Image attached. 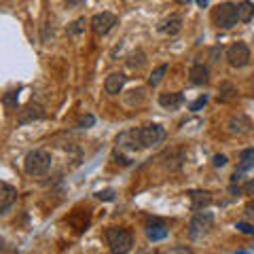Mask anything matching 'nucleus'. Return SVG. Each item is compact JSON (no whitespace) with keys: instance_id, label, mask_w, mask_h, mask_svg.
I'll return each mask as SVG.
<instances>
[{"instance_id":"f257e3e1","label":"nucleus","mask_w":254,"mask_h":254,"mask_svg":"<svg viewBox=\"0 0 254 254\" xmlns=\"http://www.w3.org/2000/svg\"><path fill=\"white\" fill-rule=\"evenodd\" d=\"M51 155L47 150L38 148V150H32V153L26 155L23 159V170H26L28 176H45L47 172L51 170Z\"/></svg>"},{"instance_id":"f03ea898","label":"nucleus","mask_w":254,"mask_h":254,"mask_svg":"<svg viewBox=\"0 0 254 254\" xmlns=\"http://www.w3.org/2000/svg\"><path fill=\"white\" fill-rule=\"evenodd\" d=\"M106 244L110 246L113 254H127L133 246V235L127 229H119V227H110L106 229Z\"/></svg>"},{"instance_id":"7ed1b4c3","label":"nucleus","mask_w":254,"mask_h":254,"mask_svg":"<svg viewBox=\"0 0 254 254\" xmlns=\"http://www.w3.org/2000/svg\"><path fill=\"white\" fill-rule=\"evenodd\" d=\"M212 222H214V216L210 212H203V210L195 212V216L189 222V237L190 240H201V237H205L212 229Z\"/></svg>"},{"instance_id":"20e7f679","label":"nucleus","mask_w":254,"mask_h":254,"mask_svg":"<svg viewBox=\"0 0 254 254\" xmlns=\"http://www.w3.org/2000/svg\"><path fill=\"white\" fill-rule=\"evenodd\" d=\"M214 21H216L218 28H233L237 23V4L235 2H222L216 6L214 11Z\"/></svg>"},{"instance_id":"39448f33","label":"nucleus","mask_w":254,"mask_h":254,"mask_svg":"<svg viewBox=\"0 0 254 254\" xmlns=\"http://www.w3.org/2000/svg\"><path fill=\"white\" fill-rule=\"evenodd\" d=\"M138 133H140V142L144 148L161 144L165 138V129H163V125H159V123H148L144 127H140Z\"/></svg>"},{"instance_id":"423d86ee","label":"nucleus","mask_w":254,"mask_h":254,"mask_svg":"<svg viewBox=\"0 0 254 254\" xmlns=\"http://www.w3.org/2000/svg\"><path fill=\"white\" fill-rule=\"evenodd\" d=\"M227 60L233 68H244L250 62V49L246 43H235L227 49Z\"/></svg>"},{"instance_id":"0eeeda50","label":"nucleus","mask_w":254,"mask_h":254,"mask_svg":"<svg viewBox=\"0 0 254 254\" xmlns=\"http://www.w3.org/2000/svg\"><path fill=\"white\" fill-rule=\"evenodd\" d=\"M117 21H119V17L115 13H98V15H93L91 17V30L95 32V34H108L110 30H113L115 26H117Z\"/></svg>"},{"instance_id":"6e6552de","label":"nucleus","mask_w":254,"mask_h":254,"mask_svg":"<svg viewBox=\"0 0 254 254\" xmlns=\"http://www.w3.org/2000/svg\"><path fill=\"white\" fill-rule=\"evenodd\" d=\"M45 119V108L41 104H34V102H30L28 106H23L17 115V123L19 125H28V123H34V121H41Z\"/></svg>"},{"instance_id":"1a4fd4ad","label":"nucleus","mask_w":254,"mask_h":254,"mask_svg":"<svg viewBox=\"0 0 254 254\" xmlns=\"http://www.w3.org/2000/svg\"><path fill=\"white\" fill-rule=\"evenodd\" d=\"M117 144H119V148H127V150H140V148H144V146H142V142H140L138 129H131V131L121 133L119 140H117Z\"/></svg>"},{"instance_id":"9d476101","label":"nucleus","mask_w":254,"mask_h":254,"mask_svg":"<svg viewBox=\"0 0 254 254\" xmlns=\"http://www.w3.org/2000/svg\"><path fill=\"white\" fill-rule=\"evenodd\" d=\"M159 32H163V34H178V32L182 30V17L180 15H170V17H165L163 21H159V26H157Z\"/></svg>"},{"instance_id":"9b49d317","label":"nucleus","mask_w":254,"mask_h":254,"mask_svg":"<svg viewBox=\"0 0 254 254\" xmlns=\"http://www.w3.org/2000/svg\"><path fill=\"white\" fill-rule=\"evenodd\" d=\"M125 81H127V76H125V74H121V72H113V74H108V76H106V83H104L106 93H110V95L121 93Z\"/></svg>"},{"instance_id":"f8f14e48","label":"nucleus","mask_w":254,"mask_h":254,"mask_svg":"<svg viewBox=\"0 0 254 254\" xmlns=\"http://www.w3.org/2000/svg\"><path fill=\"white\" fill-rule=\"evenodd\" d=\"M189 76H190V83L193 85H205L210 81L208 66H203V64H195V66H190Z\"/></svg>"},{"instance_id":"ddd939ff","label":"nucleus","mask_w":254,"mask_h":254,"mask_svg":"<svg viewBox=\"0 0 254 254\" xmlns=\"http://www.w3.org/2000/svg\"><path fill=\"white\" fill-rule=\"evenodd\" d=\"M15 199H17V193H15L13 187H9V185L0 187V214H2L4 210H9L15 203Z\"/></svg>"},{"instance_id":"4468645a","label":"nucleus","mask_w":254,"mask_h":254,"mask_svg":"<svg viewBox=\"0 0 254 254\" xmlns=\"http://www.w3.org/2000/svg\"><path fill=\"white\" fill-rule=\"evenodd\" d=\"M159 104L168 110H176L180 104H182V93L178 91H165L159 95Z\"/></svg>"},{"instance_id":"2eb2a0df","label":"nucleus","mask_w":254,"mask_h":254,"mask_svg":"<svg viewBox=\"0 0 254 254\" xmlns=\"http://www.w3.org/2000/svg\"><path fill=\"white\" fill-rule=\"evenodd\" d=\"M210 203H212V195L205 193V190H193V193H190V208L195 212L203 210L205 205H210Z\"/></svg>"},{"instance_id":"dca6fc26","label":"nucleus","mask_w":254,"mask_h":254,"mask_svg":"<svg viewBox=\"0 0 254 254\" xmlns=\"http://www.w3.org/2000/svg\"><path fill=\"white\" fill-rule=\"evenodd\" d=\"M227 127H229V131H231V133H237V136H240V133H246L250 129V121L244 115H237V117L229 119Z\"/></svg>"},{"instance_id":"f3484780","label":"nucleus","mask_w":254,"mask_h":254,"mask_svg":"<svg viewBox=\"0 0 254 254\" xmlns=\"http://www.w3.org/2000/svg\"><path fill=\"white\" fill-rule=\"evenodd\" d=\"M252 17H254V2L242 0V2L237 4V21L248 23V21H252Z\"/></svg>"},{"instance_id":"a211bd4d","label":"nucleus","mask_w":254,"mask_h":254,"mask_svg":"<svg viewBox=\"0 0 254 254\" xmlns=\"http://www.w3.org/2000/svg\"><path fill=\"white\" fill-rule=\"evenodd\" d=\"M146 237L150 242H159V240H165L168 237V229L161 222H155V225H148L146 227Z\"/></svg>"},{"instance_id":"6ab92c4d","label":"nucleus","mask_w":254,"mask_h":254,"mask_svg":"<svg viewBox=\"0 0 254 254\" xmlns=\"http://www.w3.org/2000/svg\"><path fill=\"white\" fill-rule=\"evenodd\" d=\"M237 98V89L231 83H222L218 91V102H233Z\"/></svg>"},{"instance_id":"aec40b11","label":"nucleus","mask_w":254,"mask_h":254,"mask_svg":"<svg viewBox=\"0 0 254 254\" xmlns=\"http://www.w3.org/2000/svg\"><path fill=\"white\" fill-rule=\"evenodd\" d=\"M250 168H254V148H246L242 153V163L237 168V172H246Z\"/></svg>"},{"instance_id":"412c9836","label":"nucleus","mask_w":254,"mask_h":254,"mask_svg":"<svg viewBox=\"0 0 254 254\" xmlns=\"http://www.w3.org/2000/svg\"><path fill=\"white\" fill-rule=\"evenodd\" d=\"M165 72H168V64H161L157 70H153V74L148 76V83L153 85V87H157L159 83H161V78L165 76Z\"/></svg>"},{"instance_id":"4be33fe9","label":"nucleus","mask_w":254,"mask_h":254,"mask_svg":"<svg viewBox=\"0 0 254 254\" xmlns=\"http://www.w3.org/2000/svg\"><path fill=\"white\" fill-rule=\"evenodd\" d=\"M85 26H87V19L85 17H78L76 21H72L68 26V34H81V32L85 30Z\"/></svg>"},{"instance_id":"5701e85b","label":"nucleus","mask_w":254,"mask_h":254,"mask_svg":"<svg viewBox=\"0 0 254 254\" xmlns=\"http://www.w3.org/2000/svg\"><path fill=\"white\" fill-rule=\"evenodd\" d=\"M2 102H4V106H9V108H15L17 106V91H9L2 98Z\"/></svg>"},{"instance_id":"b1692460","label":"nucleus","mask_w":254,"mask_h":254,"mask_svg":"<svg viewBox=\"0 0 254 254\" xmlns=\"http://www.w3.org/2000/svg\"><path fill=\"white\" fill-rule=\"evenodd\" d=\"M165 254H193V250H190L189 246H174V248H170Z\"/></svg>"},{"instance_id":"393cba45","label":"nucleus","mask_w":254,"mask_h":254,"mask_svg":"<svg viewBox=\"0 0 254 254\" xmlns=\"http://www.w3.org/2000/svg\"><path fill=\"white\" fill-rule=\"evenodd\" d=\"M95 123V119H93V115H85V117H81V119H78V127H91Z\"/></svg>"},{"instance_id":"a878e982","label":"nucleus","mask_w":254,"mask_h":254,"mask_svg":"<svg viewBox=\"0 0 254 254\" xmlns=\"http://www.w3.org/2000/svg\"><path fill=\"white\" fill-rule=\"evenodd\" d=\"M235 227L246 235H254V225H248V222H237Z\"/></svg>"},{"instance_id":"bb28decb","label":"nucleus","mask_w":254,"mask_h":254,"mask_svg":"<svg viewBox=\"0 0 254 254\" xmlns=\"http://www.w3.org/2000/svg\"><path fill=\"white\" fill-rule=\"evenodd\" d=\"M208 104V95H201V98H197L193 104H190V110H199L201 106H205Z\"/></svg>"},{"instance_id":"cd10ccee","label":"nucleus","mask_w":254,"mask_h":254,"mask_svg":"<svg viewBox=\"0 0 254 254\" xmlns=\"http://www.w3.org/2000/svg\"><path fill=\"white\" fill-rule=\"evenodd\" d=\"M242 193H244V195H254V178H250V180L242 187Z\"/></svg>"},{"instance_id":"c85d7f7f","label":"nucleus","mask_w":254,"mask_h":254,"mask_svg":"<svg viewBox=\"0 0 254 254\" xmlns=\"http://www.w3.org/2000/svg\"><path fill=\"white\" fill-rule=\"evenodd\" d=\"M98 197L100 199H104V201H113L115 199V190H100Z\"/></svg>"},{"instance_id":"c756f323","label":"nucleus","mask_w":254,"mask_h":254,"mask_svg":"<svg viewBox=\"0 0 254 254\" xmlns=\"http://www.w3.org/2000/svg\"><path fill=\"white\" fill-rule=\"evenodd\" d=\"M214 165H216V168H225V165H227V157L225 155H214Z\"/></svg>"},{"instance_id":"7c9ffc66","label":"nucleus","mask_w":254,"mask_h":254,"mask_svg":"<svg viewBox=\"0 0 254 254\" xmlns=\"http://www.w3.org/2000/svg\"><path fill=\"white\" fill-rule=\"evenodd\" d=\"M64 2H66L68 6H81V4L85 2V0H64Z\"/></svg>"},{"instance_id":"2f4dec72","label":"nucleus","mask_w":254,"mask_h":254,"mask_svg":"<svg viewBox=\"0 0 254 254\" xmlns=\"http://www.w3.org/2000/svg\"><path fill=\"white\" fill-rule=\"evenodd\" d=\"M246 214H248V218H254V203L246 205Z\"/></svg>"},{"instance_id":"473e14b6","label":"nucleus","mask_w":254,"mask_h":254,"mask_svg":"<svg viewBox=\"0 0 254 254\" xmlns=\"http://www.w3.org/2000/svg\"><path fill=\"white\" fill-rule=\"evenodd\" d=\"M195 2H197V4H199V6H201V9H203V6H208V0H195Z\"/></svg>"},{"instance_id":"72a5a7b5","label":"nucleus","mask_w":254,"mask_h":254,"mask_svg":"<svg viewBox=\"0 0 254 254\" xmlns=\"http://www.w3.org/2000/svg\"><path fill=\"white\" fill-rule=\"evenodd\" d=\"M178 2H180V4H189V2H190V0H178Z\"/></svg>"},{"instance_id":"f704fd0d","label":"nucleus","mask_w":254,"mask_h":254,"mask_svg":"<svg viewBox=\"0 0 254 254\" xmlns=\"http://www.w3.org/2000/svg\"><path fill=\"white\" fill-rule=\"evenodd\" d=\"M0 250H2V240H0Z\"/></svg>"},{"instance_id":"c9c22d12","label":"nucleus","mask_w":254,"mask_h":254,"mask_svg":"<svg viewBox=\"0 0 254 254\" xmlns=\"http://www.w3.org/2000/svg\"><path fill=\"white\" fill-rule=\"evenodd\" d=\"M240 254H246V252H240Z\"/></svg>"}]
</instances>
